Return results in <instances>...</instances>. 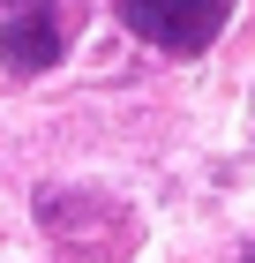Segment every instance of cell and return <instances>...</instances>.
I'll return each mask as SVG.
<instances>
[{
  "mask_svg": "<svg viewBox=\"0 0 255 263\" xmlns=\"http://www.w3.org/2000/svg\"><path fill=\"white\" fill-rule=\"evenodd\" d=\"M60 8L53 0H15L8 15H0V61L15 68V76H38V68L60 61Z\"/></svg>",
  "mask_w": 255,
  "mask_h": 263,
  "instance_id": "obj_2",
  "label": "cell"
},
{
  "mask_svg": "<svg viewBox=\"0 0 255 263\" xmlns=\"http://www.w3.org/2000/svg\"><path fill=\"white\" fill-rule=\"evenodd\" d=\"M240 263H255V241H248V248H240Z\"/></svg>",
  "mask_w": 255,
  "mask_h": 263,
  "instance_id": "obj_3",
  "label": "cell"
},
{
  "mask_svg": "<svg viewBox=\"0 0 255 263\" xmlns=\"http://www.w3.org/2000/svg\"><path fill=\"white\" fill-rule=\"evenodd\" d=\"M120 15L135 38L165 45V53H203L225 23V0H120Z\"/></svg>",
  "mask_w": 255,
  "mask_h": 263,
  "instance_id": "obj_1",
  "label": "cell"
}]
</instances>
